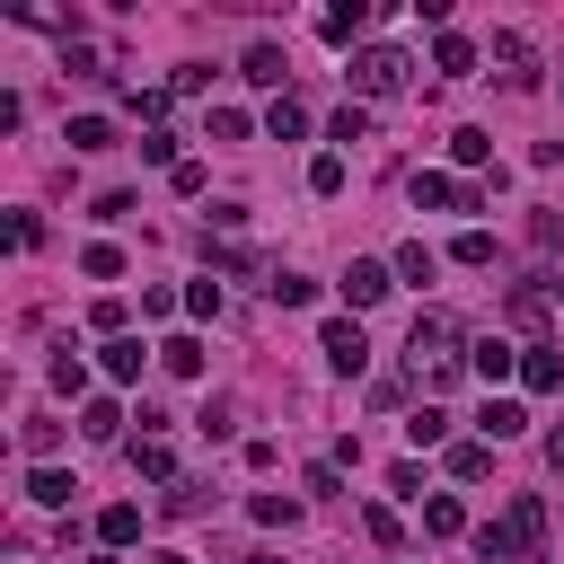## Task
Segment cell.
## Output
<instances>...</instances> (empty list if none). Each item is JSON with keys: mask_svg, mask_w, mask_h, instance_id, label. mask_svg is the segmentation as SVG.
I'll return each mask as SVG.
<instances>
[{"mask_svg": "<svg viewBox=\"0 0 564 564\" xmlns=\"http://www.w3.org/2000/svg\"><path fill=\"white\" fill-rule=\"evenodd\" d=\"M538 546H546V502H538V494H520L502 520L476 529V555H485V564H538Z\"/></svg>", "mask_w": 564, "mask_h": 564, "instance_id": "6da1fadb", "label": "cell"}, {"mask_svg": "<svg viewBox=\"0 0 564 564\" xmlns=\"http://www.w3.org/2000/svg\"><path fill=\"white\" fill-rule=\"evenodd\" d=\"M405 361H414V370L458 361V317H449V308H423V317H414V335H405Z\"/></svg>", "mask_w": 564, "mask_h": 564, "instance_id": "7a4b0ae2", "label": "cell"}, {"mask_svg": "<svg viewBox=\"0 0 564 564\" xmlns=\"http://www.w3.org/2000/svg\"><path fill=\"white\" fill-rule=\"evenodd\" d=\"M344 79H352L361 97H397V88H405V53H397V44H361Z\"/></svg>", "mask_w": 564, "mask_h": 564, "instance_id": "3957f363", "label": "cell"}, {"mask_svg": "<svg viewBox=\"0 0 564 564\" xmlns=\"http://www.w3.org/2000/svg\"><path fill=\"white\" fill-rule=\"evenodd\" d=\"M414 212H476V185H458V176H441V167H414Z\"/></svg>", "mask_w": 564, "mask_h": 564, "instance_id": "277c9868", "label": "cell"}, {"mask_svg": "<svg viewBox=\"0 0 564 564\" xmlns=\"http://www.w3.org/2000/svg\"><path fill=\"white\" fill-rule=\"evenodd\" d=\"M502 317H511V326H529V335H538V326H546V317H555V282H546V273H529V282H511V300H502Z\"/></svg>", "mask_w": 564, "mask_h": 564, "instance_id": "5b68a950", "label": "cell"}, {"mask_svg": "<svg viewBox=\"0 0 564 564\" xmlns=\"http://www.w3.org/2000/svg\"><path fill=\"white\" fill-rule=\"evenodd\" d=\"M335 291H344V300H352V308H379V300H388V291H397V273H388V264H370V256H352V264H344V282H335Z\"/></svg>", "mask_w": 564, "mask_h": 564, "instance_id": "8992f818", "label": "cell"}, {"mask_svg": "<svg viewBox=\"0 0 564 564\" xmlns=\"http://www.w3.org/2000/svg\"><path fill=\"white\" fill-rule=\"evenodd\" d=\"M317 352H326V370H344V379H352V370L370 361V344H361V326H352V317H326V335H317Z\"/></svg>", "mask_w": 564, "mask_h": 564, "instance_id": "52a82bcc", "label": "cell"}, {"mask_svg": "<svg viewBox=\"0 0 564 564\" xmlns=\"http://www.w3.org/2000/svg\"><path fill=\"white\" fill-rule=\"evenodd\" d=\"M467 370H476V379L494 388V379H511V370H520V352H511L502 335H476V344H467Z\"/></svg>", "mask_w": 564, "mask_h": 564, "instance_id": "ba28073f", "label": "cell"}, {"mask_svg": "<svg viewBox=\"0 0 564 564\" xmlns=\"http://www.w3.org/2000/svg\"><path fill=\"white\" fill-rule=\"evenodd\" d=\"M494 62H502V79H511V88H538V53H529L520 35H494Z\"/></svg>", "mask_w": 564, "mask_h": 564, "instance_id": "9c48e42d", "label": "cell"}, {"mask_svg": "<svg viewBox=\"0 0 564 564\" xmlns=\"http://www.w3.org/2000/svg\"><path fill=\"white\" fill-rule=\"evenodd\" d=\"M238 79H256V88H282V79H291V62H282V44H247V62H238Z\"/></svg>", "mask_w": 564, "mask_h": 564, "instance_id": "30bf717a", "label": "cell"}, {"mask_svg": "<svg viewBox=\"0 0 564 564\" xmlns=\"http://www.w3.org/2000/svg\"><path fill=\"white\" fill-rule=\"evenodd\" d=\"M62 141H70L79 159H97V150H115V123H106V115H70V123H62Z\"/></svg>", "mask_w": 564, "mask_h": 564, "instance_id": "8fae6325", "label": "cell"}, {"mask_svg": "<svg viewBox=\"0 0 564 564\" xmlns=\"http://www.w3.org/2000/svg\"><path fill=\"white\" fill-rule=\"evenodd\" d=\"M476 432H485V441H520V432H529V414H520L511 397H485V414H476Z\"/></svg>", "mask_w": 564, "mask_h": 564, "instance_id": "7c38bea8", "label": "cell"}, {"mask_svg": "<svg viewBox=\"0 0 564 564\" xmlns=\"http://www.w3.org/2000/svg\"><path fill=\"white\" fill-rule=\"evenodd\" d=\"M361 26H370V9H361V0H335V9L317 18V35H326V44H352Z\"/></svg>", "mask_w": 564, "mask_h": 564, "instance_id": "4fadbf2b", "label": "cell"}, {"mask_svg": "<svg viewBox=\"0 0 564 564\" xmlns=\"http://www.w3.org/2000/svg\"><path fill=\"white\" fill-rule=\"evenodd\" d=\"M388 273H397V282H432V273H441V256H432L423 238H405V247L388 256Z\"/></svg>", "mask_w": 564, "mask_h": 564, "instance_id": "5bb4252c", "label": "cell"}, {"mask_svg": "<svg viewBox=\"0 0 564 564\" xmlns=\"http://www.w3.org/2000/svg\"><path fill=\"white\" fill-rule=\"evenodd\" d=\"M159 370H167V379H203V344H194V335H167V344H159Z\"/></svg>", "mask_w": 564, "mask_h": 564, "instance_id": "9a60e30c", "label": "cell"}, {"mask_svg": "<svg viewBox=\"0 0 564 564\" xmlns=\"http://www.w3.org/2000/svg\"><path fill=\"white\" fill-rule=\"evenodd\" d=\"M97 538H106V546H132V538H141V502H106V511H97Z\"/></svg>", "mask_w": 564, "mask_h": 564, "instance_id": "2e32d148", "label": "cell"}, {"mask_svg": "<svg viewBox=\"0 0 564 564\" xmlns=\"http://www.w3.org/2000/svg\"><path fill=\"white\" fill-rule=\"evenodd\" d=\"M449 159H458V167H485V159H494V132H485V123H458V132H449Z\"/></svg>", "mask_w": 564, "mask_h": 564, "instance_id": "e0dca14e", "label": "cell"}, {"mask_svg": "<svg viewBox=\"0 0 564 564\" xmlns=\"http://www.w3.org/2000/svg\"><path fill=\"white\" fill-rule=\"evenodd\" d=\"M520 379H529V388L546 397V388H564V361H555L546 344H529V352H520Z\"/></svg>", "mask_w": 564, "mask_h": 564, "instance_id": "ac0fdd59", "label": "cell"}, {"mask_svg": "<svg viewBox=\"0 0 564 564\" xmlns=\"http://www.w3.org/2000/svg\"><path fill=\"white\" fill-rule=\"evenodd\" d=\"M70 494H79V485H70L62 467H35V476H26V502H44V511H62Z\"/></svg>", "mask_w": 564, "mask_h": 564, "instance_id": "d6986e66", "label": "cell"}, {"mask_svg": "<svg viewBox=\"0 0 564 564\" xmlns=\"http://www.w3.org/2000/svg\"><path fill=\"white\" fill-rule=\"evenodd\" d=\"M423 529H432V538H458V529H467V502H458V494H432V502H423Z\"/></svg>", "mask_w": 564, "mask_h": 564, "instance_id": "ffe728a7", "label": "cell"}, {"mask_svg": "<svg viewBox=\"0 0 564 564\" xmlns=\"http://www.w3.org/2000/svg\"><path fill=\"white\" fill-rule=\"evenodd\" d=\"M132 467L159 476V485H176V449H167V441H132Z\"/></svg>", "mask_w": 564, "mask_h": 564, "instance_id": "44dd1931", "label": "cell"}, {"mask_svg": "<svg viewBox=\"0 0 564 564\" xmlns=\"http://www.w3.org/2000/svg\"><path fill=\"white\" fill-rule=\"evenodd\" d=\"M485 467H494V441H458V449H449V476H458V485H476Z\"/></svg>", "mask_w": 564, "mask_h": 564, "instance_id": "7402d4cb", "label": "cell"}, {"mask_svg": "<svg viewBox=\"0 0 564 564\" xmlns=\"http://www.w3.org/2000/svg\"><path fill=\"white\" fill-rule=\"evenodd\" d=\"M432 62H441L449 79H467V70H476V44H467V35H441V44H432Z\"/></svg>", "mask_w": 564, "mask_h": 564, "instance_id": "603a6c76", "label": "cell"}, {"mask_svg": "<svg viewBox=\"0 0 564 564\" xmlns=\"http://www.w3.org/2000/svg\"><path fill=\"white\" fill-rule=\"evenodd\" d=\"M264 132H273V141H300V132H308V115H300V97H273V115H264Z\"/></svg>", "mask_w": 564, "mask_h": 564, "instance_id": "cb8c5ba5", "label": "cell"}, {"mask_svg": "<svg viewBox=\"0 0 564 564\" xmlns=\"http://www.w3.org/2000/svg\"><path fill=\"white\" fill-rule=\"evenodd\" d=\"M106 379H141V335H115L106 344Z\"/></svg>", "mask_w": 564, "mask_h": 564, "instance_id": "d4e9b609", "label": "cell"}, {"mask_svg": "<svg viewBox=\"0 0 564 564\" xmlns=\"http://www.w3.org/2000/svg\"><path fill=\"white\" fill-rule=\"evenodd\" d=\"M79 432H88V441H115V432H123V405H115V397H97V405L79 414Z\"/></svg>", "mask_w": 564, "mask_h": 564, "instance_id": "484cf974", "label": "cell"}, {"mask_svg": "<svg viewBox=\"0 0 564 564\" xmlns=\"http://www.w3.org/2000/svg\"><path fill=\"white\" fill-rule=\"evenodd\" d=\"M167 511H176V520H194V511H212V485H194V476H176V485H167Z\"/></svg>", "mask_w": 564, "mask_h": 564, "instance_id": "4316f807", "label": "cell"}, {"mask_svg": "<svg viewBox=\"0 0 564 564\" xmlns=\"http://www.w3.org/2000/svg\"><path fill=\"white\" fill-rule=\"evenodd\" d=\"M141 159H150V167H167V176L185 167V150H176V132H141Z\"/></svg>", "mask_w": 564, "mask_h": 564, "instance_id": "83f0119b", "label": "cell"}, {"mask_svg": "<svg viewBox=\"0 0 564 564\" xmlns=\"http://www.w3.org/2000/svg\"><path fill=\"white\" fill-rule=\"evenodd\" d=\"M308 194H344V159H335V150L308 159Z\"/></svg>", "mask_w": 564, "mask_h": 564, "instance_id": "f1b7e54d", "label": "cell"}, {"mask_svg": "<svg viewBox=\"0 0 564 564\" xmlns=\"http://www.w3.org/2000/svg\"><path fill=\"white\" fill-rule=\"evenodd\" d=\"M79 273H88V282H115V273H123V247H106V238H97V247L79 256Z\"/></svg>", "mask_w": 564, "mask_h": 564, "instance_id": "f546056e", "label": "cell"}, {"mask_svg": "<svg viewBox=\"0 0 564 564\" xmlns=\"http://www.w3.org/2000/svg\"><path fill=\"white\" fill-rule=\"evenodd\" d=\"M264 291H273V300H282V308H308V300H317V282H308V273H273V282H264Z\"/></svg>", "mask_w": 564, "mask_h": 564, "instance_id": "4dcf8cb0", "label": "cell"}, {"mask_svg": "<svg viewBox=\"0 0 564 564\" xmlns=\"http://www.w3.org/2000/svg\"><path fill=\"white\" fill-rule=\"evenodd\" d=\"M405 441H414V449H432V441H449V414H441V405H423V414L405 423Z\"/></svg>", "mask_w": 564, "mask_h": 564, "instance_id": "1f68e13d", "label": "cell"}, {"mask_svg": "<svg viewBox=\"0 0 564 564\" xmlns=\"http://www.w3.org/2000/svg\"><path fill=\"white\" fill-rule=\"evenodd\" d=\"M449 256H458V264H494V238H485V229H458Z\"/></svg>", "mask_w": 564, "mask_h": 564, "instance_id": "d6a6232c", "label": "cell"}, {"mask_svg": "<svg viewBox=\"0 0 564 564\" xmlns=\"http://www.w3.org/2000/svg\"><path fill=\"white\" fill-rule=\"evenodd\" d=\"M18 441H26V458H35V467H44V458H53V449H62V423H26V432H18Z\"/></svg>", "mask_w": 564, "mask_h": 564, "instance_id": "836d02e7", "label": "cell"}, {"mask_svg": "<svg viewBox=\"0 0 564 564\" xmlns=\"http://www.w3.org/2000/svg\"><path fill=\"white\" fill-rule=\"evenodd\" d=\"M256 520H264V529H291L300 502H291V494H256Z\"/></svg>", "mask_w": 564, "mask_h": 564, "instance_id": "e575fe53", "label": "cell"}, {"mask_svg": "<svg viewBox=\"0 0 564 564\" xmlns=\"http://www.w3.org/2000/svg\"><path fill=\"white\" fill-rule=\"evenodd\" d=\"M361 132H370V106H344V115L326 123V141H361Z\"/></svg>", "mask_w": 564, "mask_h": 564, "instance_id": "d590c367", "label": "cell"}, {"mask_svg": "<svg viewBox=\"0 0 564 564\" xmlns=\"http://www.w3.org/2000/svg\"><path fill=\"white\" fill-rule=\"evenodd\" d=\"M203 432H212V441L238 432V397H212V405H203Z\"/></svg>", "mask_w": 564, "mask_h": 564, "instance_id": "8d00e7d4", "label": "cell"}, {"mask_svg": "<svg viewBox=\"0 0 564 564\" xmlns=\"http://www.w3.org/2000/svg\"><path fill=\"white\" fill-rule=\"evenodd\" d=\"M361 529H370V538H379V546H397V538H405V529H397V511H388V502H370V511H361Z\"/></svg>", "mask_w": 564, "mask_h": 564, "instance_id": "74e56055", "label": "cell"}, {"mask_svg": "<svg viewBox=\"0 0 564 564\" xmlns=\"http://www.w3.org/2000/svg\"><path fill=\"white\" fill-rule=\"evenodd\" d=\"M185 308H194V317H220V282H212V273H203V282H194V291H185Z\"/></svg>", "mask_w": 564, "mask_h": 564, "instance_id": "f35d334b", "label": "cell"}, {"mask_svg": "<svg viewBox=\"0 0 564 564\" xmlns=\"http://www.w3.org/2000/svg\"><path fill=\"white\" fill-rule=\"evenodd\" d=\"M88 326H97V335L115 344V335H123V300H97V308H88Z\"/></svg>", "mask_w": 564, "mask_h": 564, "instance_id": "ab89813d", "label": "cell"}, {"mask_svg": "<svg viewBox=\"0 0 564 564\" xmlns=\"http://www.w3.org/2000/svg\"><path fill=\"white\" fill-rule=\"evenodd\" d=\"M53 388H62V397H79V388H88V370H79V352H62V361H53Z\"/></svg>", "mask_w": 564, "mask_h": 564, "instance_id": "60d3db41", "label": "cell"}, {"mask_svg": "<svg viewBox=\"0 0 564 564\" xmlns=\"http://www.w3.org/2000/svg\"><path fill=\"white\" fill-rule=\"evenodd\" d=\"M546 467H555V476H564V432H546Z\"/></svg>", "mask_w": 564, "mask_h": 564, "instance_id": "b9f144b4", "label": "cell"}, {"mask_svg": "<svg viewBox=\"0 0 564 564\" xmlns=\"http://www.w3.org/2000/svg\"><path fill=\"white\" fill-rule=\"evenodd\" d=\"M88 564H115V555H88Z\"/></svg>", "mask_w": 564, "mask_h": 564, "instance_id": "7bdbcfd3", "label": "cell"}, {"mask_svg": "<svg viewBox=\"0 0 564 564\" xmlns=\"http://www.w3.org/2000/svg\"><path fill=\"white\" fill-rule=\"evenodd\" d=\"M159 564H185V555H159Z\"/></svg>", "mask_w": 564, "mask_h": 564, "instance_id": "ee69618b", "label": "cell"}, {"mask_svg": "<svg viewBox=\"0 0 564 564\" xmlns=\"http://www.w3.org/2000/svg\"><path fill=\"white\" fill-rule=\"evenodd\" d=\"M247 564H273V555H247Z\"/></svg>", "mask_w": 564, "mask_h": 564, "instance_id": "f6af8a7d", "label": "cell"}]
</instances>
